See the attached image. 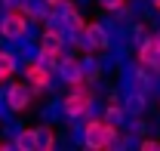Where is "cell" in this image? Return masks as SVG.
Returning <instances> with one entry per match:
<instances>
[{
  "mask_svg": "<svg viewBox=\"0 0 160 151\" xmlns=\"http://www.w3.org/2000/svg\"><path fill=\"white\" fill-rule=\"evenodd\" d=\"M80 136H83V148L92 151H105V148H117L120 142V123H111L108 117H83V127H80Z\"/></svg>",
  "mask_w": 160,
  "mask_h": 151,
  "instance_id": "6da1fadb",
  "label": "cell"
},
{
  "mask_svg": "<svg viewBox=\"0 0 160 151\" xmlns=\"http://www.w3.org/2000/svg\"><path fill=\"white\" fill-rule=\"evenodd\" d=\"M22 74H25V80H28L37 93H49V90H52V80H56V71H52L49 65H43L37 56L28 59V62L22 65Z\"/></svg>",
  "mask_w": 160,
  "mask_h": 151,
  "instance_id": "8992f818",
  "label": "cell"
},
{
  "mask_svg": "<svg viewBox=\"0 0 160 151\" xmlns=\"http://www.w3.org/2000/svg\"><path fill=\"white\" fill-rule=\"evenodd\" d=\"M37 59L43 62V65H49L56 74H59V68H62V62L68 59V53H65V46L62 49H49V53H37Z\"/></svg>",
  "mask_w": 160,
  "mask_h": 151,
  "instance_id": "30bf717a",
  "label": "cell"
},
{
  "mask_svg": "<svg viewBox=\"0 0 160 151\" xmlns=\"http://www.w3.org/2000/svg\"><path fill=\"white\" fill-rule=\"evenodd\" d=\"M59 74L62 80L68 83V86H74V83H86V71H83V59H65L62 62V68H59Z\"/></svg>",
  "mask_w": 160,
  "mask_h": 151,
  "instance_id": "52a82bcc",
  "label": "cell"
},
{
  "mask_svg": "<svg viewBox=\"0 0 160 151\" xmlns=\"http://www.w3.org/2000/svg\"><path fill=\"white\" fill-rule=\"evenodd\" d=\"M154 34H157V37H160V22H157V28H154Z\"/></svg>",
  "mask_w": 160,
  "mask_h": 151,
  "instance_id": "9a60e30c",
  "label": "cell"
},
{
  "mask_svg": "<svg viewBox=\"0 0 160 151\" xmlns=\"http://www.w3.org/2000/svg\"><path fill=\"white\" fill-rule=\"evenodd\" d=\"M16 71H19V56L12 49H0V77L9 83L16 77Z\"/></svg>",
  "mask_w": 160,
  "mask_h": 151,
  "instance_id": "9c48e42d",
  "label": "cell"
},
{
  "mask_svg": "<svg viewBox=\"0 0 160 151\" xmlns=\"http://www.w3.org/2000/svg\"><path fill=\"white\" fill-rule=\"evenodd\" d=\"M37 136H40V148H43V151H52L56 145H59V136H56V130H52L49 123L37 127Z\"/></svg>",
  "mask_w": 160,
  "mask_h": 151,
  "instance_id": "8fae6325",
  "label": "cell"
},
{
  "mask_svg": "<svg viewBox=\"0 0 160 151\" xmlns=\"http://www.w3.org/2000/svg\"><path fill=\"white\" fill-rule=\"evenodd\" d=\"M92 105H96V90L89 83H74L68 90V96L62 99V111L68 120H83L92 111Z\"/></svg>",
  "mask_w": 160,
  "mask_h": 151,
  "instance_id": "3957f363",
  "label": "cell"
},
{
  "mask_svg": "<svg viewBox=\"0 0 160 151\" xmlns=\"http://www.w3.org/2000/svg\"><path fill=\"white\" fill-rule=\"evenodd\" d=\"M34 96H37V90L28 80H9L3 86V102H6L9 114H25L34 105Z\"/></svg>",
  "mask_w": 160,
  "mask_h": 151,
  "instance_id": "277c9868",
  "label": "cell"
},
{
  "mask_svg": "<svg viewBox=\"0 0 160 151\" xmlns=\"http://www.w3.org/2000/svg\"><path fill=\"white\" fill-rule=\"evenodd\" d=\"M157 108H160V90H157Z\"/></svg>",
  "mask_w": 160,
  "mask_h": 151,
  "instance_id": "2e32d148",
  "label": "cell"
},
{
  "mask_svg": "<svg viewBox=\"0 0 160 151\" xmlns=\"http://www.w3.org/2000/svg\"><path fill=\"white\" fill-rule=\"evenodd\" d=\"M139 148H142V151H160V139L142 136V139H139Z\"/></svg>",
  "mask_w": 160,
  "mask_h": 151,
  "instance_id": "4fadbf2b",
  "label": "cell"
},
{
  "mask_svg": "<svg viewBox=\"0 0 160 151\" xmlns=\"http://www.w3.org/2000/svg\"><path fill=\"white\" fill-rule=\"evenodd\" d=\"M43 3H46V6H49V9H62V6H65V3H68V0H43Z\"/></svg>",
  "mask_w": 160,
  "mask_h": 151,
  "instance_id": "5bb4252c",
  "label": "cell"
},
{
  "mask_svg": "<svg viewBox=\"0 0 160 151\" xmlns=\"http://www.w3.org/2000/svg\"><path fill=\"white\" fill-rule=\"evenodd\" d=\"M12 145L19 151H40V136H37V127H25V130L16 133Z\"/></svg>",
  "mask_w": 160,
  "mask_h": 151,
  "instance_id": "ba28073f",
  "label": "cell"
},
{
  "mask_svg": "<svg viewBox=\"0 0 160 151\" xmlns=\"http://www.w3.org/2000/svg\"><path fill=\"white\" fill-rule=\"evenodd\" d=\"M77 46L86 49V53H108V49L114 46V37H111V31H108L105 22H86Z\"/></svg>",
  "mask_w": 160,
  "mask_h": 151,
  "instance_id": "5b68a950",
  "label": "cell"
},
{
  "mask_svg": "<svg viewBox=\"0 0 160 151\" xmlns=\"http://www.w3.org/2000/svg\"><path fill=\"white\" fill-rule=\"evenodd\" d=\"M31 19H40V13L31 3H12L3 16H0V37L3 40H25L28 37V25Z\"/></svg>",
  "mask_w": 160,
  "mask_h": 151,
  "instance_id": "7a4b0ae2",
  "label": "cell"
},
{
  "mask_svg": "<svg viewBox=\"0 0 160 151\" xmlns=\"http://www.w3.org/2000/svg\"><path fill=\"white\" fill-rule=\"evenodd\" d=\"M96 3H99L105 13H111V16H114L117 9H123V6H129V0H96Z\"/></svg>",
  "mask_w": 160,
  "mask_h": 151,
  "instance_id": "7c38bea8",
  "label": "cell"
}]
</instances>
